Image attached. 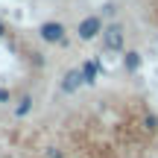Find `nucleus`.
Listing matches in <instances>:
<instances>
[{
    "instance_id": "nucleus-1",
    "label": "nucleus",
    "mask_w": 158,
    "mask_h": 158,
    "mask_svg": "<svg viewBox=\"0 0 158 158\" xmlns=\"http://www.w3.org/2000/svg\"><path fill=\"white\" fill-rule=\"evenodd\" d=\"M38 35H41V41H47V44H62L64 41V27L59 21H47V23H41Z\"/></svg>"
},
{
    "instance_id": "nucleus-3",
    "label": "nucleus",
    "mask_w": 158,
    "mask_h": 158,
    "mask_svg": "<svg viewBox=\"0 0 158 158\" xmlns=\"http://www.w3.org/2000/svg\"><path fill=\"white\" fill-rule=\"evenodd\" d=\"M102 41H106L108 50H123V29H120V27L102 29Z\"/></svg>"
},
{
    "instance_id": "nucleus-9",
    "label": "nucleus",
    "mask_w": 158,
    "mask_h": 158,
    "mask_svg": "<svg viewBox=\"0 0 158 158\" xmlns=\"http://www.w3.org/2000/svg\"><path fill=\"white\" fill-rule=\"evenodd\" d=\"M44 155H47V158H62V152H59L56 147H47V149H44Z\"/></svg>"
},
{
    "instance_id": "nucleus-2",
    "label": "nucleus",
    "mask_w": 158,
    "mask_h": 158,
    "mask_svg": "<svg viewBox=\"0 0 158 158\" xmlns=\"http://www.w3.org/2000/svg\"><path fill=\"white\" fill-rule=\"evenodd\" d=\"M76 32H79V38H82V41H91V38H97V35L102 32V21L97 15H91V18H85V21L79 23Z\"/></svg>"
},
{
    "instance_id": "nucleus-8",
    "label": "nucleus",
    "mask_w": 158,
    "mask_h": 158,
    "mask_svg": "<svg viewBox=\"0 0 158 158\" xmlns=\"http://www.w3.org/2000/svg\"><path fill=\"white\" fill-rule=\"evenodd\" d=\"M143 129L147 132H158V117L152 111H143Z\"/></svg>"
},
{
    "instance_id": "nucleus-4",
    "label": "nucleus",
    "mask_w": 158,
    "mask_h": 158,
    "mask_svg": "<svg viewBox=\"0 0 158 158\" xmlns=\"http://www.w3.org/2000/svg\"><path fill=\"white\" fill-rule=\"evenodd\" d=\"M79 85H85L82 82V70H68V73L62 76V91L64 94H73Z\"/></svg>"
},
{
    "instance_id": "nucleus-7",
    "label": "nucleus",
    "mask_w": 158,
    "mask_h": 158,
    "mask_svg": "<svg viewBox=\"0 0 158 158\" xmlns=\"http://www.w3.org/2000/svg\"><path fill=\"white\" fill-rule=\"evenodd\" d=\"M123 64H126V70H129V73H135V70L141 68V56H138L135 50H132V53H126V56H123Z\"/></svg>"
},
{
    "instance_id": "nucleus-5",
    "label": "nucleus",
    "mask_w": 158,
    "mask_h": 158,
    "mask_svg": "<svg viewBox=\"0 0 158 158\" xmlns=\"http://www.w3.org/2000/svg\"><path fill=\"white\" fill-rule=\"evenodd\" d=\"M79 70H82V82L85 85H94L97 82V73H100V62H85Z\"/></svg>"
},
{
    "instance_id": "nucleus-6",
    "label": "nucleus",
    "mask_w": 158,
    "mask_h": 158,
    "mask_svg": "<svg viewBox=\"0 0 158 158\" xmlns=\"http://www.w3.org/2000/svg\"><path fill=\"white\" fill-rule=\"evenodd\" d=\"M29 111H32V97L23 94V97H21V102L15 106V117H27Z\"/></svg>"
},
{
    "instance_id": "nucleus-11",
    "label": "nucleus",
    "mask_w": 158,
    "mask_h": 158,
    "mask_svg": "<svg viewBox=\"0 0 158 158\" xmlns=\"http://www.w3.org/2000/svg\"><path fill=\"white\" fill-rule=\"evenodd\" d=\"M3 32H6V27H3V21H0V35H3Z\"/></svg>"
},
{
    "instance_id": "nucleus-10",
    "label": "nucleus",
    "mask_w": 158,
    "mask_h": 158,
    "mask_svg": "<svg viewBox=\"0 0 158 158\" xmlns=\"http://www.w3.org/2000/svg\"><path fill=\"white\" fill-rule=\"evenodd\" d=\"M9 100H12V94L6 88H0V102H9Z\"/></svg>"
}]
</instances>
